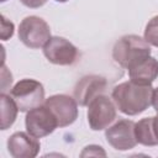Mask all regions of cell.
Here are the masks:
<instances>
[{
  "label": "cell",
  "mask_w": 158,
  "mask_h": 158,
  "mask_svg": "<svg viewBox=\"0 0 158 158\" xmlns=\"http://www.w3.org/2000/svg\"><path fill=\"white\" fill-rule=\"evenodd\" d=\"M153 86L138 84L132 80L123 81L112 89V100L116 107L125 115L135 116L146 111L152 105Z\"/></svg>",
  "instance_id": "1"
},
{
  "label": "cell",
  "mask_w": 158,
  "mask_h": 158,
  "mask_svg": "<svg viewBox=\"0 0 158 158\" xmlns=\"http://www.w3.org/2000/svg\"><path fill=\"white\" fill-rule=\"evenodd\" d=\"M151 56L149 43L138 35L122 36L112 48L114 60L127 70L139 64Z\"/></svg>",
  "instance_id": "2"
},
{
  "label": "cell",
  "mask_w": 158,
  "mask_h": 158,
  "mask_svg": "<svg viewBox=\"0 0 158 158\" xmlns=\"http://www.w3.org/2000/svg\"><path fill=\"white\" fill-rule=\"evenodd\" d=\"M10 96L22 112H27L44 102V88L35 79H21L10 90Z\"/></svg>",
  "instance_id": "3"
},
{
  "label": "cell",
  "mask_w": 158,
  "mask_h": 158,
  "mask_svg": "<svg viewBox=\"0 0 158 158\" xmlns=\"http://www.w3.org/2000/svg\"><path fill=\"white\" fill-rule=\"evenodd\" d=\"M49 25L38 16H27L19 25V38L28 48H41L51 38Z\"/></svg>",
  "instance_id": "4"
},
{
  "label": "cell",
  "mask_w": 158,
  "mask_h": 158,
  "mask_svg": "<svg viewBox=\"0 0 158 158\" xmlns=\"http://www.w3.org/2000/svg\"><path fill=\"white\" fill-rule=\"evenodd\" d=\"M116 118V105L107 95L101 94L88 105V123L93 131L107 128Z\"/></svg>",
  "instance_id": "5"
},
{
  "label": "cell",
  "mask_w": 158,
  "mask_h": 158,
  "mask_svg": "<svg viewBox=\"0 0 158 158\" xmlns=\"http://www.w3.org/2000/svg\"><path fill=\"white\" fill-rule=\"evenodd\" d=\"M25 125L26 131L31 136L36 138H42L52 133L58 127V121L53 112L49 110V107L46 106L43 102L41 106L27 111L25 117Z\"/></svg>",
  "instance_id": "6"
},
{
  "label": "cell",
  "mask_w": 158,
  "mask_h": 158,
  "mask_svg": "<svg viewBox=\"0 0 158 158\" xmlns=\"http://www.w3.org/2000/svg\"><path fill=\"white\" fill-rule=\"evenodd\" d=\"M43 54L51 63L57 65H72L79 58L77 47L59 36H53L48 40L43 47Z\"/></svg>",
  "instance_id": "7"
},
{
  "label": "cell",
  "mask_w": 158,
  "mask_h": 158,
  "mask_svg": "<svg viewBox=\"0 0 158 158\" xmlns=\"http://www.w3.org/2000/svg\"><path fill=\"white\" fill-rule=\"evenodd\" d=\"M135 122L127 118L118 120L106 128L105 137L109 144L117 151H127L133 148L138 142L135 132Z\"/></svg>",
  "instance_id": "8"
},
{
  "label": "cell",
  "mask_w": 158,
  "mask_h": 158,
  "mask_svg": "<svg viewBox=\"0 0 158 158\" xmlns=\"http://www.w3.org/2000/svg\"><path fill=\"white\" fill-rule=\"evenodd\" d=\"M44 105L49 107L58 121V127L72 125L78 117V102L74 98L65 94L52 95L44 100Z\"/></svg>",
  "instance_id": "9"
},
{
  "label": "cell",
  "mask_w": 158,
  "mask_h": 158,
  "mask_svg": "<svg viewBox=\"0 0 158 158\" xmlns=\"http://www.w3.org/2000/svg\"><path fill=\"white\" fill-rule=\"evenodd\" d=\"M107 81L104 77L90 74L79 79L73 90V98L80 106H88L93 99L105 94Z\"/></svg>",
  "instance_id": "10"
},
{
  "label": "cell",
  "mask_w": 158,
  "mask_h": 158,
  "mask_svg": "<svg viewBox=\"0 0 158 158\" xmlns=\"http://www.w3.org/2000/svg\"><path fill=\"white\" fill-rule=\"evenodd\" d=\"M40 148V141L28 132H15L7 139V151L14 158H33Z\"/></svg>",
  "instance_id": "11"
},
{
  "label": "cell",
  "mask_w": 158,
  "mask_h": 158,
  "mask_svg": "<svg viewBox=\"0 0 158 158\" xmlns=\"http://www.w3.org/2000/svg\"><path fill=\"white\" fill-rule=\"evenodd\" d=\"M130 79L138 84H152L158 77V60L154 57H148L139 64L128 69Z\"/></svg>",
  "instance_id": "12"
},
{
  "label": "cell",
  "mask_w": 158,
  "mask_h": 158,
  "mask_svg": "<svg viewBox=\"0 0 158 158\" xmlns=\"http://www.w3.org/2000/svg\"><path fill=\"white\" fill-rule=\"evenodd\" d=\"M135 132L137 142L143 146H158V141L154 136L153 127H152V117H144L136 122Z\"/></svg>",
  "instance_id": "13"
},
{
  "label": "cell",
  "mask_w": 158,
  "mask_h": 158,
  "mask_svg": "<svg viewBox=\"0 0 158 158\" xmlns=\"http://www.w3.org/2000/svg\"><path fill=\"white\" fill-rule=\"evenodd\" d=\"M0 100H1V130H7L15 122L19 107L14 101V99L10 95H6L5 93H1Z\"/></svg>",
  "instance_id": "14"
},
{
  "label": "cell",
  "mask_w": 158,
  "mask_h": 158,
  "mask_svg": "<svg viewBox=\"0 0 158 158\" xmlns=\"http://www.w3.org/2000/svg\"><path fill=\"white\" fill-rule=\"evenodd\" d=\"M149 44L158 47V15L152 17L146 28H144V37H143Z\"/></svg>",
  "instance_id": "15"
},
{
  "label": "cell",
  "mask_w": 158,
  "mask_h": 158,
  "mask_svg": "<svg viewBox=\"0 0 158 158\" xmlns=\"http://www.w3.org/2000/svg\"><path fill=\"white\" fill-rule=\"evenodd\" d=\"M1 19H2L1 20V25H2V27H1V38L4 41H6L7 38H10L14 35V23L7 21L4 16Z\"/></svg>",
  "instance_id": "16"
},
{
  "label": "cell",
  "mask_w": 158,
  "mask_h": 158,
  "mask_svg": "<svg viewBox=\"0 0 158 158\" xmlns=\"http://www.w3.org/2000/svg\"><path fill=\"white\" fill-rule=\"evenodd\" d=\"M81 157H85V156H106L105 151H102V148L100 146H95V144H91V146H86L84 148V151L80 153Z\"/></svg>",
  "instance_id": "17"
},
{
  "label": "cell",
  "mask_w": 158,
  "mask_h": 158,
  "mask_svg": "<svg viewBox=\"0 0 158 158\" xmlns=\"http://www.w3.org/2000/svg\"><path fill=\"white\" fill-rule=\"evenodd\" d=\"M20 2L30 9H37L43 6L47 2V0H20Z\"/></svg>",
  "instance_id": "18"
},
{
  "label": "cell",
  "mask_w": 158,
  "mask_h": 158,
  "mask_svg": "<svg viewBox=\"0 0 158 158\" xmlns=\"http://www.w3.org/2000/svg\"><path fill=\"white\" fill-rule=\"evenodd\" d=\"M152 105L156 110V112L158 114V86L153 90V98H152Z\"/></svg>",
  "instance_id": "19"
},
{
  "label": "cell",
  "mask_w": 158,
  "mask_h": 158,
  "mask_svg": "<svg viewBox=\"0 0 158 158\" xmlns=\"http://www.w3.org/2000/svg\"><path fill=\"white\" fill-rule=\"evenodd\" d=\"M152 127H153V132L154 136L158 141V115L157 116H152Z\"/></svg>",
  "instance_id": "20"
},
{
  "label": "cell",
  "mask_w": 158,
  "mask_h": 158,
  "mask_svg": "<svg viewBox=\"0 0 158 158\" xmlns=\"http://www.w3.org/2000/svg\"><path fill=\"white\" fill-rule=\"evenodd\" d=\"M56 1H58V2H67L68 0H56Z\"/></svg>",
  "instance_id": "21"
},
{
  "label": "cell",
  "mask_w": 158,
  "mask_h": 158,
  "mask_svg": "<svg viewBox=\"0 0 158 158\" xmlns=\"http://www.w3.org/2000/svg\"><path fill=\"white\" fill-rule=\"evenodd\" d=\"M1 1H2V2H4V1H6V0H1Z\"/></svg>",
  "instance_id": "22"
}]
</instances>
